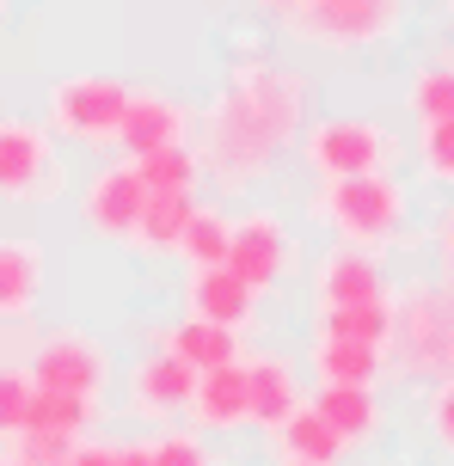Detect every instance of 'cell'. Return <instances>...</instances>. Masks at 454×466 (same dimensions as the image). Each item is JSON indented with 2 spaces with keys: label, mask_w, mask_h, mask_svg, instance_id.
Returning <instances> with one entry per match:
<instances>
[{
  "label": "cell",
  "mask_w": 454,
  "mask_h": 466,
  "mask_svg": "<svg viewBox=\"0 0 454 466\" xmlns=\"http://www.w3.org/2000/svg\"><path fill=\"white\" fill-rule=\"evenodd\" d=\"M301 116H308L301 74L277 68V62H246L203 111V147H191V154L221 190H246L301 136Z\"/></svg>",
  "instance_id": "1"
},
{
  "label": "cell",
  "mask_w": 454,
  "mask_h": 466,
  "mask_svg": "<svg viewBox=\"0 0 454 466\" xmlns=\"http://www.w3.org/2000/svg\"><path fill=\"white\" fill-rule=\"evenodd\" d=\"M313 215L357 252H375L406 228V185L393 172H362V178H332L313 190Z\"/></svg>",
  "instance_id": "2"
},
{
  "label": "cell",
  "mask_w": 454,
  "mask_h": 466,
  "mask_svg": "<svg viewBox=\"0 0 454 466\" xmlns=\"http://www.w3.org/2000/svg\"><path fill=\"white\" fill-rule=\"evenodd\" d=\"M393 356L406 374H454V295L411 289L393 301Z\"/></svg>",
  "instance_id": "3"
},
{
  "label": "cell",
  "mask_w": 454,
  "mask_h": 466,
  "mask_svg": "<svg viewBox=\"0 0 454 466\" xmlns=\"http://www.w3.org/2000/svg\"><path fill=\"white\" fill-rule=\"evenodd\" d=\"M301 160L319 172V185L332 178H362V172H387L393 160V136L368 116H319L301 136Z\"/></svg>",
  "instance_id": "4"
},
{
  "label": "cell",
  "mask_w": 454,
  "mask_h": 466,
  "mask_svg": "<svg viewBox=\"0 0 454 466\" xmlns=\"http://www.w3.org/2000/svg\"><path fill=\"white\" fill-rule=\"evenodd\" d=\"M123 105H129V86L117 74H68L49 86V129L86 141V147H105V141H117Z\"/></svg>",
  "instance_id": "5"
},
{
  "label": "cell",
  "mask_w": 454,
  "mask_h": 466,
  "mask_svg": "<svg viewBox=\"0 0 454 466\" xmlns=\"http://www.w3.org/2000/svg\"><path fill=\"white\" fill-rule=\"evenodd\" d=\"M399 13H406L399 0H308V6L288 13V31L319 49H362V44H381L399 25Z\"/></svg>",
  "instance_id": "6"
},
{
  "label": "cell",
  "mask_w": 454,
  "mask_h": 466,
  "mask_svg": "<svg viewBox=\"0 0 454 466\" xmlns=\"http://www.w3.org/2000/svg\"><path fill=\"white\" fill-rule=\"evenodd\" d=\"M62 190V160H55V141L44 123H25L6 116L0 123V197H55Z\"/></svg>",
  "instance_id": "7"
},
{
  "label": "cell",
  "mask_w": 454,
  "mask_h": 466,
  "mask_svg": "<svg viewBox=\"0 0 454 466\" xmlns=\"http://www.w3.org/2000/svg\"><path fill=\"white\" fill-rule=\"evenodd\" d=\"M31 387L49 393H74V399H98L111 380V356L86 338V331H49L44 344L31 350Z\"/></svg>",
  "instance_id": "8"
},
{
  "label": "cell",
  "mask_w": 454,
  "mask_h": 466,
  "mask_svg": "<svg viewBox=\"0 0 454 466\" xmlns=\"http://www.w3.org/2000/svg\"><path fill=\"white\" fill-rule=\"evenodd\" d=\"M227 270H234L252 295H264V289L288 270V228L270 209L239 215L234 233H227Z\"/></svg>",
  "instance_id": "9"
},
{
  "label": "cell",
  "mask_w": 454,
  "mask_h": 466,
  "mask_svg": "<svg viewBox=\"0 0 454 466\" xmlns=\"http://www.w3.org/2000/svg\"><path fill=\"white\" fill-rule=\"evenodd\" d=\"M147 190L136 178V166H98L86 178V197H80V215L98 239H136V221H142Z\"/></svg>",
  "instance_id": "10"
},
{
  "label": "cell",
  "mask_w": 454,
  "mask_h": 466,
  "mask_svg": "<svg viewBox=\"0 0 454 466\" xmlns=\"http://www.w3.org/2000/svg\"><path fill=\"white\" fill-rule=\"evenodd\" d=\"M313 295H319V313L326 307H362V301H387V270L375 252H357V246H338V252L319 258L313 270Z\"/></svg>",
  "instance_id": "11"
},
{
  "label": "cell",
  "mask_w": 454,
  "mask_h": 466,
  "mask_svg": "<svg viewBox=\"0 0 454 466\" xmlns=\"http://www.w3.org/2000/svg\"><path fill=\"white\" fill-rule=\"evenodd\" d=\"M191 393H197V374L178 362V356H166V350H154V356H142L136 369H129V411L136 418H178V411H191Z\"/></svg>",
  "instance_id": "12"
},
{
  "label": "cell",
  "mask_w": 454,
  "mask_h": 466,
  "mask_svg": "<svg viewBox=\"0 0 454 466\" xmlns=\"http://www.w3.org/2000/svg\"><path fill=\"white\" fill-rule=\"evenodd\" d=\"M185 313H191V319H209V326H221V331H239V326H252L258 295H252L227 264H216V270H191V277H185Z\"/></svg>",
  "instance_id": "13"
},
{
  "label": "cell",
  "mask_w": 454,
  "mask_h": 466,
  "mask_svg": "<svg viewBox=\"0 0 454 466\" xmlns=\"http://www.w3.org/2000/svg\"><path fill=\"white\" fill-rule=\"evenodd\" d=\"M185 105L166 93H129V105H123V123H117V141L129 147V160H142V154H154V147H178L185 141Z\"/></svg>",
  "instance_id": "14"
},
{
  "label": "cell",
  "mask_w": 454,
  "mask_h": 466,
  "mask_svg": "<svg viewBox=\"0 0 454 466\" xmlns=\"http://www.w3.org/2000/svg\"><path fill=\"white\" fill-rule=\"evenodd\" d=\"M191 418H197V430H239V423H252V387H246V362H221V369L197 374Z\"/></svg>",
  "instance_id": "15"
},
{
  "label": "cell",
  "mask_w": 454,
  "mask_h": 466,
  "mask_svg": "<svg viewBox=\"0 0 454 466\" xmlns=\"http://www.w3.org/2000/svg\"><path fill=\"white\" fill-rule=\"evenodd\" d=\"M37 295H44V246L37 239H0V319L13 326V319H25L31 307H37Z\"/></svg>",
  "instance_id": "16"
},
{
  "label": "cell",
  "mask_w": 454,
  "mask_h": 466,
  "mask_svg": "<svg viewBox=\"0 0 454 466\" xmlns=\"http://www.w3.org/2000/svg\"><path fill=\"white\" fill-rule=\"evenodd\" d=\"M313 411H319V423H326L344 448L368 442V436L381 430V399H375V387H319Z\"/></svg>",
  "instance_id": "17"
},
{
  "label": "cell",
  "mask_w": 454,
  "mask_h": 466,
  "mask_svg": "<svg viewBox=\"0 0 454 466\" xmlns=\"http://www.w3.org/2000/svg\"><path fill=\"white\" fill-rule=\"evenodd\" d=\"M246 387H252V423H264V430H277L283 418L301 411V380H295V369L283 356H252Z\"/></svg>",
  "instance_id": "18"
},
{
  "label": "cell",
  "mask_w": 454,
  "mask_h": 466,
  "mask_svg": "<svg viewBox=\"0 0 454 466\" xmlns=\"http://www.w3.org/2000/svg\"><path fill=\"white\" fill-rule=\"evenodd\" d=\"M166 356H178L191 374H209L221 369V362H239V331H221L209 326V319H178V326L166 331Z\"/></svg>",
  "instance_id": "19"
},
{
  "label": "cell",
  "mask_w": 454,
  "mask_h": 466,
  "mask_svg": "<svg viewBox=\"0 0 454 466\" xmlns=\"http://www.w3.org/2000/svg\"><path fill=\"white\" fill-rule=\"evenodd\" d=\"M270 436H277L283 466H338V454H344V442H338L332 430L319 423V411H313V405H301L295 418H283Z\"/></svg>",
  "instance_id": "20"
},
{
  "label": "cell",
  "mask_w": 454,
  "mask_h": 466,
  "mask_svg": "<svg viewBox=\"0 0 454 466\" xmlns=\"http://www.w3.org/2000/svg\"><path fill=\"white\" fill-rule=\"evenodd\" d=\"M381 362H387V350H368V344H344V338H319L313 344L319 387H375L381 380Z\"/></svg>",
  "instance_id": "21"
},
{
  "label": "cell",
  "mask_w": 454,
  "mask_h": 466,
  "mask_svg": "<svg viewBox=\"0 0 454 466\" xmlns=\"http://www.w3.org/2000/svg\"><path fill=\"white\" fill-rule=\"evenodd\" d=\"M319 338H344V344H368V350H387V344H393V301L326 307V313H319Z\"/></svg>",
  "instance_id": "22"
},
{
  "label": "cell",
  "mask_w": 454,
  "mask_h": 466,
  "mask_svg": "<svg viewBox=\"0 0 454 466\" xmlns=\"http://www.w3.org/2000/svg\"><path fill=\"white\" fill-rule=\"evenodd\" d=\"M136 166V178H142L147 197H185V190H197V178H203V166H197V154L178 141V147H154V154H142Z\"/></svg>",
  "instance_id": "23"
},
{
  "label": "cell",
  "mask_w": 454,
  "mask_h": 466,
  "mask_svg": "<svg viewBox=\"0 0 454 466\" xmlns=\"http://www.w3.org/2000/svg\"><path fill=\"white\" fill-rule=\"evenodd\" d=\"M98 418V399H74V393H49V387H31V411H25V430H49V436H68L80 442V430Z\"/></svg>",
  "instance_id": "24"
},
{
  "label": "cell",
  "mask_w": 454,
  "mask_h": 466,
  "mask_svg": "<svg viewBox=\"0 0 454 466\" xmlns=\"http://www.w3.org/2000/svg\"><path fill=\"white\" fill-rule=\"evenodd\" d=\"M227 233H234L227 215L209 209V203H197V215L185 221V233H178V246H172V252L185 258L191 270H216V264H227Z\"/></svg>",
  "instance_id": "25"
},
{
  "label": "cell",
  "mask_w": 454,
  "mask_h": 466,
  "mask_svg": "<svg viewBox=\"0 0 454 466\" xmlns=\"http://www.w3.org/2000/svg\"><path fill=\"white\" fill-rule=\"evenodd\" d=\"M191 215H197V190H185V197H147L142 221H136V246H147V252H172Z\"/></svg>",
  "instance_id": "26"
},
{
  "label": "cell",
  "mask_w": 454,
  "mask_h": 466,
  "mask_svg": "<svg viewBox=\"0 0 454 466\" xmlns=\"http://www.w3.org/2000/svg\"><path fill=\"white\" fill-rule=\"evenodd\" d=\"M406 105H411V116H418V129H424V123H454V68L449 62L411 74Z\"/></svg>",
  "instance_id": "27"
},
{
  "label": "cell",
  "mask_w": 454,
  "mask_h": 466,
  "mask_svg": "<svg viewBox=\"0 0 454 466\" xmlns=\"http://www.w3.org/2000/svg\"><path fill=\"white\" fill-rule=\"evenodd\" d=\"M418 166L436 185H454V123H424L418 129Z\"/></svg>",
  "instance_id": "28"
},
{
  "label": "cell",
  "mask_w": 454,
  "mask_h": 466,
  "mask_svg": "<svg viewBox=\"0 0 454 466\" xmlns=\"http://www.w3.org/2000/svg\"><path fill=\"white\" fill-rule=\"evenodd\" d=\"M25 411H31V374L0 369V436H6V442L25 430Z\"/></svg>",
  "instance_id": "29"
},
{
  "label": "cell",
  "mask_w": 454,
  "mask_h": 466,
  "mask_svg": "<svg viewBox=\"0 0 454 466\" xmlns=\"http://www.w3.org/2000/svg\"><path fill=\"white\" fill-rule=\"evenodd\" d=\"M68 454H74L68 436H49V430H19L6 461H19V466H62Z\"/></svg>",
  "instance_id": "30"
},
{
  "label": "cell",
  "mask_w": 454,
  "mask_h": 466,
  "mask_svg": "<svg viewBox=\"0 0 454 466\" xmlns=\"http://www.w3.org/2000/svg\"><path fill=\"white\" fill-rule=\"evenodd\" d=\"M147 461L154 466H216V454L203 448V436L172 430V436H154V442H147Z\"/></svg>",
  "instance_id": "31"
},
{
  "label": "cell",
  "mask_w": 454,
  "mask_h": 466,
  "mask_svg": "<svg viewBox=\"0 0 454 466\" xmlns=\"http://www.w3.org/2000/svg\"><path fill=\"white\" fill-rule=\"evenodd\" d=\"M430 423H436V436L454 448V374L436 387V399H430Z\"/></svg>",
  "instance_id": "32"
},
{
  "label": "cell",
  "mask_w": 454,
  "mask_h": 466,
  "mask_svg": "<svg viewBox=\"0 0 454 466\" xmlns=\"http://www.w3.org/2000/svg\"><path fill=\"white\" fill-rule=\"evenodd\" d=\"M62 466H117V448L111 442H74V454Z\"/></svg>",
  "instance_id": "33"
},
{
  "label": "cell",
  "mask_w": 454,
  "mask_h": 466,
  "mask_svg": "<svg viewBox=\"0 0 454 466\" xmlns=\"http://www.w3.org/2000/svg\"><path fill=\"white\" fill-rule=\"evenodd\" d=\"M436 246H442V264H449V277H454V209L442 215V228H436Z\"/></svg>",
  "instance_id": "34"
},
{
  "label": "cell",
  "mask_w": 454,
  "mask_h": 466,
  "mask_svg": "<svg viewBox=\"0 0 454 466\" xmlns=\"http://www.w3.org/2000/svg\"><path fill=\"white\" fill-rule=\"evenodd\" d=\"M117 466H154V461H147V442H123L117 448Z\"/></svg>",
  "instance_id": "35"
},
{
  "label": "cell",
  "mask_w": 454,
  "mask_h": 466,
  "mask_svg": "<svg viewBox=\"0 0 454 466\" xmlns=\"http://www.w3.org/2000/svg\"><path fill=\"white\" fill-rule=\"evenodd\" d=\"M270 6H283V13H295V6H308V0H270Z\"/></svg>",
  "instance_id": "36"
},
{
  "label": "cell",
  "mask_w": 454,
  "mask_h": 466,
  "mask_svg": "<svg viewBox=\"0 0 454 466\" xmlns=\"http://www.w3.org/2000/svg\"><path fill=\"white\" fill-rule=\"evenodd\" d=\"M6 13H13V0H0V25H6Z\"/></svg>",
  "instance_id": "37"
},
{
  "label": "cell",
  "mask_w": 454,
  "mask_h": 466,
  "mask_svg": "<svg viewBox=\"0 0 454 466\" xmlns=\"http://www.w3.org/2000/svg\"><path fill=\"white\" fill-rule=\"evenodd\" d=\"M0 466H19V461H0Z\"/></svg>",
  "instance_id": "38"
}]
</instances>
